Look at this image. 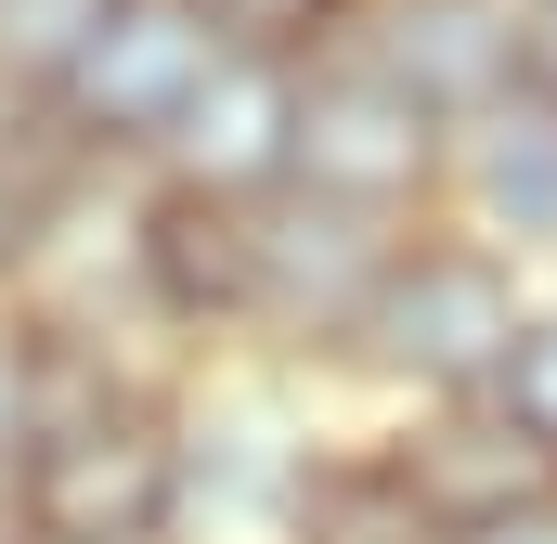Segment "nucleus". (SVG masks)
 <instances>
[{
	"instance_id": "f257e3e1",
	"label": "nucleus",
	"mask_w": 557,
	"mask_h": 544,
	"mask_svg": "<svg viewBox=\"0 0 557 544\" xmlns=\"http://www.w3.org/2000/svg\"><path fill=\"white\" fill-rule=\"evenodd\" d=\"M182 363L131 350H65L52 337V390L13 454V519L26 544H182Z\"/></svg>"
},
{
	"instance_id": "f03ea898",
	"label": "nucleus",
	"mask_w": 557,
	"mask_h": 544,
	"mask_svg": "<svg viewBox=\"0 0 557 544\" xmlns=\"http://www.w3.org/2000/svg\"><path fill=\"white\" fill-rule=\"evenodd\" d=\"M519 324H532V272L506 260V247H480V234H454V221H416V234L389 247V272H376L363 324H350L337 403L350 415L480 403V390L506 376Z\"/></svg>"
},
{
	"instance_id": "7ed1b4c3",
	"label": "nucleus",
	"mask_w": 557,
	"mask_h": 544,
	"mask_svg": "<svg viewBox=\"0 0 557 544\" xmlns=\"http://www.w3.org/2000/svg\"><path fill=\"white\" fill-rule=\"evenodd\" d=\"M169 403H182V544H273L311 441L337 428V390L247 363V350H208L169 376Z\"/></svg>"
},
{
	"instance_id": "20e7f679",
	"label": "nucleus",
	"mask_w": 557,
	"mask_h": 544,
	"mask_svg": "<svg viewBox=\"0 0 557 544\" xmlns=\"http://www.w3.org/2000/svg\"><path fill=\"white\" fill-rule=\"evenodd\" d=\"M403 234L416 221H363V208L298 195V182L247 195V324H234V350L311 376V390H337L350 324H363V298H376V272H389Z\"/></svg>"
},
{
	"instance_id": "39448f33",
	"label": "nucleus",
	"mask_w": 557,
	"mask_h": 544,
	"mask_svg": "<svg viewBox=\"0 0 557 544\" xmlns=\"http://www.w3.org/2000/svg\"><path fill=\"white\" fill-rule=\"evenodd\" d=\"M221 52L234 39L208 26V0H104L91 39L65 52V78L39 91V118H52L65 156H91V169H143L156 143L182 131V104L208 91Z\"/></svg>"
},
{
	"instance_id": "423d86ee",
	"label": "nucleus",
	"mask_w": 557,
	"mask_h": 544,
	"mask_svg": "<svg viewBox=\"0 0 557 544\" xmlns=\"http://www.w3.org/2000/svg\"><path fill=\"white\" fill-rule=\"evenodd\" d=\"M441 156H454V118L441 104H416L403 78H376L337 39L298 52V156H285L298 195H337L363 221H428L441 208Z\"/></svg>"
},
{
	"instance_id": "0eeeda50",
	"label": "nucleus",
	"mask_w": 557,
	"mask_h": 544,
	"mask_svg": "<svg viewBox=\"0 0 557 544\" xmlns=\"http://www.w3.org/2000/svg\"><path fill=\"white\" fill-rule=\"evenodd\" d=\"M428 221H454V234L506 247L532 285H557V104L545 91H493L480 118H454Z\"/></svg>"
},
{
	"instance_id": "6e6552de",
	"label": "nucleus",
	"mask_w": 557,
	"mask_h": 544,
	"mask_svg": "<svg viewBox=\"0 0 557 544\" xmlns=\"http://www.w3.org/2000/svg\"><path fill=\"white\" fill-rule=\"evenodd\" d=\"M285 156H298V52L234 39V52L208 65V91L182 104V131L143 156V182L247 208V195H273V182H285Z\"/></svg>"
},
{
	"instance_id": "1a4fd4ad",
	"label": "nucleus",
	"mask_w": 557,
	"mask_h": 544,
	"mask_svg": "<svg viewBox=\"0 0 557 544\" xmlns=\"http://www.w3.org/2000/svg\"><path fill=\"white\" fill-rule=\"evenodd\" d=\"M324 39L441 118H480L493 91H519V0H337Z\"/></svg>"
},
{
	"instance_id": "9d476101",
	"label": "nucleus",
	"mask_w": 557,
	"mask_h": 544,
	"mask_svg": "<svg viewBox=\"0 0 557 544\" xmlns=\"http://www.w3.org/2000/svg\"><path fill=\"white\" fill-rule=\"evenodd\" d=\"M273 544H454V519L416 493L403 441H389L376 415L337 403V428L311 441V467H298V493H285Z\"/></svg>"
},
{
	"instance_id": "9b49d317",
	"label": "nucleus",
	"mask_w": 557,
	"mask_h": 544,
	"mask_svg": "<svg viewBox=\"0 0 557 544\" xmlns=\"http://www.w3.org/2000/svg\"><path fill=\"white\" fill-rule=\"evenodd\" d=\"M389 441H403V467H416V493L441 519H493V506H519V493H545L557 467L519 441V415L493 403H416V415H376Z\"/></svg>"
},
{
	"instance_id": "f8f14e48",
	"label": "nucleus",
	"mask_w": 557,
	"mask_h": 544,
	"mask_svg": "<svg viewBox=\"0 0 557 544\" xmlns=\"http://www.w3.org/2000/svg\"><path fill=\"white\" fill-rule=\"evenodd\" d=\"M493 403L519 415V441H532V454L557 467V285H532V324H519V350H506Z\"/></svg>"
},
{
	"instance_id": "ddd939ff",
	"label": "nucleus",
	"mask_w": 557,
	"mask_h": 544,
	"mask_svg": "<svg viewBox=\"0 0 557 544\" xmlns=\"http://www.w3.org/2000/svg\"><path fill=\"white\" fill-rule=\"evenodd\" d=\"M91 13H104V0H0V78H13V91H52L65 52L91 39Z\"/></svg>"
},
{
	"instance_id": "4468645a",
	"label": "nucleus",
	"mask_w": 557,
	"mask_h": 544,
	"mask_svg": "<svg viewBox=\"0 0 557 544\" xmlns=\"http://www.w3.org/2000/svg\"><path fill=\"white\" fill-rule=\"evenodd\" d=\"M39 390H52V337L0 298V480H13V454H26V428H39Z\"/></svg>"
},
{
	"instance_id": "2eb2a0df",
	"label": "nucleus",
	"mask_w": 557,
	"mask_h": 544,
	"mask_svg": "<svg viewBox=\"0 0 557 544\" xmlns=\"http://www.w3.org/2000/svg\"><path fill=\"white\" fill-rule=\"evenodd\" d=\"M39 195H52V143L0 156V298L26 285V247H39Z\"/></svg>"
},
{
	"instance_id": "dca6fc26",
	"label": "nucleus",
	"mask_w": 557,
	"mask_h": 544,
	"mask_svg": "<svg viewBox=\"0 0 557 544\" xmlns=\"http://www.w3.org/2000/svg\"><path fill=\"white\" fill-rule=\"evenodd\" d=\"M208 26L221 39H260V52H311L337 26V0H208Z\"/></svg>"
},
{
	"instance_id": "f3484780",
	"label": "nucleus",
	"mask_w": 557,
	"mask_h": 544,
	"mask_svg": "<svg viewBox=\"0 0 557 544\" xmlns=\"http://www.w3.org/2000/svg\"><path fill=\"white\" fill-rule=\"evenodd\" d=\"M454 544H557V480L519 493V506H493V519H454Z\"/></svg>"
},
{
	"instance_id": "a211bd4d",
	"label": "nucleus",
	"mask_w": 557,
	"mask_h": 544,
	"mask_svg": "<svg viewBox=\"0 0 557 544\" xmlns=\"http://www.w3.org/2000/svg\"><path fill=\"white\" fill-rule=\"evenodd\" d=\"M519 91L557 104V0H519Z\"/></svg>"
},
{
	"instance_id": "6ab92c4d",
	"label": "nucleus",
	"mask_w": 557,
	"mask_h": 544,
	"mask_svg": "<svg viewBox=\"0 0 557 544\" xmlns=\"http://www.w3.org/2000/svg\"><path fill=\"white\" fill-rule=\"evenodd\" d=\"M26 143H52V118H39V91L0 78V156H26Z\"/></svg>"
}]
</instances>
